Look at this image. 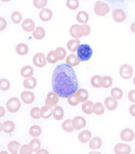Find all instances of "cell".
<instances>
[{"mask_svg":"<svg viewBox=\"0 0 135 154\" xmlns=\"http://www.w3.org/2000/svg\"><path fill=\"white\" fill-rule=\"evenodd\" d=\"M51 85L54 93L60 98H69L79 88V82L72 67L67 64H61L53 71Z\"/></svg>","mask_w":135,"mask_h":154,"instance_id":"obj_1","label":"cell"},{"mask_svg":"<svg viewBox=\"0 0 135 154\" xmlns=\"http://www.w3.org/2000/svg\"><path fill=\"white\" fill-rule=\"evenodd\" d=\"M76 56L80 60V62H86L91 59L93 51L89 44H80L76 51Z\"/></svg>","mask_w":135,"mask_h":154,"instance_id":"obj_2","label":"cell"},{"mask_svg":"<svg viewBox=\"0 0 135 154\" xmlns=\"http://www.w3.org/2000/svg\"><path fill=\"white\" fill-rule=\"evenodd\" d=\"M93 11H94V12L97 16L104 17L105 14H109L110 6H109V4L104 1H96L94 3V6H93Z\"/></svg>","mask_w":135,"mask_h":154,"instance_id":"obj_3","label":"cell"},{"mask_svg":"<svg viewBox=\"0 0 135 154\" xmlns=\"http://www.w3.org/2000/svg\"><path fill=\"white\" fill-rule=\"evenodd\" d=\"M6 108L10 113H16L21 109V102L18 98H11L6 102Z\"/></svg>","mask_w":135,"mask_h":154,"instance_id":"obj_4","label":"cell"},{"mask_svg":"<svg viewBox=\"0 0 135 154\" xmlns=\"http://www.w3.org/2000/svg\"><path fill=\"white\" fill-rule=\"evenodd\" d=\"M119 73H120V76H121L122 78L129 79V78H131V77H132V74H133V69H132V67L130 65L125 64V65H122L121 67H120Z\"/></svg>","mask_w":135,"mask_h":154,"instance_id":"obj_5","label":"cell"},{"mask_svg":"<svg viewBox=\"0 0 135 154\" xmlns=\"http://www.w3.org/2000/svg\"><path fill=\"white\" fill-rule=\"evenodd\" d=\"M46 63H47V61H46L45 56L42 53H37L33 57V64L38 68H42L46 65Z\"/></svg>","mask_w":135,"mask_h":154,"instance_id":"obj_6","label":"cell"},{"mask_svg":"<svg viewBox=\"0 0 135 154\" xmlns=\"http://www.w3.org/2000/svg\"><path fill=\"white\" fill-rule=\"evenodd\" d=\"M121 140L123 142H131L134 140L135 138V134L131 128H124L121 131Z\"/></svg>","mask_w":135,"mask_h":154,"instance_id":"obj_7","label":"cell"},{"mask_svg":"<svg viewBox=\"0 0 135 154\" xmlns=\"http://www.w3.org/2000/svg\"><path fill=\"white\" fill-rule=\"evenodd\" d=\"M58 95L54 91H50V93L47 94V97L45 99V104L48 106H51V107H55L57 105L58 103Z\"/></svg>","mask_w":135,"mask_h":154,"instance_id":"obj_8","label":"cell"},{"mask_svg":"<svg viewBox=\"0 0 135 154\" xmlns=\"http://www.w3.org/2000/svg\"><path fill=\"white\" fill-rule=\"evenodd\" d=\"M72 125L74 130L79 131L84 128V126H86V119L82 117V116H76L75 118L72 119Z\"/></svg>","mask_w":135,"mask_h":154,"instance_id":"obj_9","label":"cell"},{"mask_svg":"<svg viewBox=\"0 0 135 154\" xmlns=\"http://www.w3.org/2000/svg\"><path fill=\"white\" fill-rule=\"evenodd\" d=\"M114 152L116 154H129L131 153V147L128 144H117Z\"/></svg>","mask_w":135,"mask_h":154,"instance_id":"obj_10","label":"cell"},{"mask_svg":"<svg viewBox=\"0 0 135 154\" xmlns=\"http://www.w3.org/2000/svg\"><path fill=\"white\" fill-rule=\"evenodd\" d=\"M0 126H1V128H0L1 131H4V133H6V134L12 133V131H14V128H16V125H14V122L11 120H7L5 122L1 123Z\"/></svg>","mask_w":135,"mask_h":154,"instance_id":"obj_11","label":"cell"},{"mask_svg":"<svg viewBox=\"0 0 135 154\" xmlns=\"http://www.w3.org/2000/svg\"><path fill=\"white\" fill-rule=\"evenodd\" d=\"M113 19L117 22V23H122L126 20V14L123 9H115L113 11Z\"/></svg>","mask_w":135,"mask_h":154,"instance_id":"obj_12","label":"cell"},{"mask_svg":"<svg viewBox=\"0 0 135 154\" xmlns=\"http://www.w3.org/2000/svg\"><path fill=\"white\" fill-rule=\"evenodd\" d=\"M70 34L72 35L74 39H79L80 37H83L81 26H79V25H72L70 28Z\"/></svg>","mask_w":135,"mask_h":154,"instance_id":"obj_13","label":"cell"},{"mask_svg":"<svg viewBox=\"0 0 135 154\" xmlns=\"http://www.w3.org/2000/svg\"><path fill=\"white\" fill-rule=\"evenodd\" d=\"M21 99L25 104H32L35 100V95L32 91H25L21 94Z\"/></svg>","mask_w":135,"mask_h":154,"instance_id":"obj_14","label":"cell"},{"mask_svg":"<svg viewBox=\"0 0 135 154\" xmlns=\"http://www.w3.org/2000/svg\"><path fill=\"white\" fill-rule=\"evenodd\" d=\"M39 18L42 22H48L52 18V11L49 8H43L39 12Z\"/></svg>","mask_w":135,"mask_h":154,"instance_id":"obj_15","label":"cell"},{"mask_svg":"<svg viewBox=\"0 0 135 154\" xmlns=\"http://www.w3.org/2000/svg\"><path fill=\"white\" fill-rule=\"evenodd\" d=\"M76 96H77L78 100L79 102H82V103H84V102L88 101V98H89V94H88V91L85 88H78V91H76Z\"/></svg>","mask_w":135,"mask_h":154,"instance_id":"obj_16","label":"cell"},{"mask_svg":"<svg viewBox=\"0 0 135 154\" xmlns=\"http://www.w3.org/2000/svg\"><path fill=\"white\" fill-rule=\"evenodd\" d=\"M22 28L26 32H33L35 30V23H34L33 20L27 19L22 23Z\"/></svg>","mask_w":135,"mask_h":154,"instance_id":"obj_17","label":"cell"},{"mask_svg":"<svg viewBox=\"0 0 135 154\" xmlns=\"http://www.w3.org/2000/svg\"><path fill=\"white\" fill-rule=\"evenodd\" d=\"M102 146V141L98 137H94L89 140V148L91 150H97Z\"/></svg>","mask_w":135,"mask_h":154,"instance_id":"obj_18","label":"cell"},{"mask_svg":"<svg viewBox=\"0 0 135 154\" xmlns=\"http://www.w3.org/2000/svg\"><path fill=\"white\" fill-rule=\"evenodd\" d=\"M104 107L109 110L113 111V110H116L117 107H118V102L117 100L113 99L112 97H109V98H105L104 100Z\"/></svg>","mask_w":135,"mask_h":154,"instance_id":"obj_19","label":"cell"},{"mask_svg":"<svg viewBox=\"0 0 135 154\" xmlns=\"http://www.w3.org/2000/svg\"><path fill=\"white\" fill-rule=\"evenodd\" d=\"M66 62H67V65L72 67V68L73 67L78 66L80 64V60L78 59V57L74 54H69V56L67 57V59H66Z\"/></svg>","mask_w":135,"mask_h":154,"instance_id":"obj_20","label":"cell"},{"mask_svg":"<svg viewBox=\"0 0 135 154\" xmlns=\"http://www.w3.org/2000/svg\"><path fill=\"white\" fill-rule=\"evenodd\" d=\"M91 133H90V131H81V133L78 135V140H79L80 143H87L89 142V140L91 139Z\"/></svg>","mask_w":135,"mask_h":154,"instance_id":"obj_21","label":"cell"},{"mask_svg":"<svg viewBox=\"0 0 135 154\" xmlns=\"http://www.w3.org/2000/svg\"><path fill=\"white\" fill-rule=\"evenodd\" d=\"M37 85V80L35 77H30V78H26L23 82V86L25 88L33 89L35 88Z\"/></svg>","mask_w":135,"mask_h":154,"instance_id":"obj_22","label":"cell"},{"mask_svg":"<svg viewBox=\"0 0 135 154\" xmlns=\"http://www.w3.org/2000/svg\"><path fill=\"white\" fill-rule=\"evenodd\" d=\"M51 115H53V109L51 106L45 105L41 108V117L44 119H47L50 117Z\"/></svg>","mask_w":135,"mask_h":154,"instance_id":"obj_23","label":"cell"},{"mask_svg":"<svg viewBox=\"0 0 135 154\" xmlns=\"http://www.w3.org/2000/svg\"><path fill=\"white\" fill-rule=\"evenodd\" d=\"M7 148H8V151L11 154H16L19 152V148H21V144H19L18 141H10L7 145Z\"/></svg>","mask_w":135,"mask_h":154,"instance_id":"obj_24","label":"cell"},{"mask_svg":"<svg viewBox=\"0 0 135 154\" xmlns=\"http://www.w3.org/2000/svg\"><path fill=\"white\" fill-rule=\"evenodd\" d=\"M81 44V42L79 39H71V40L68 41L67 43V48L70 51H72V53H76V51H77L78 46H79Z\"/></svg>","mask_w":135,"mask_h":154,"instance_id":"obj_25","label":"cell"},{"mask_svg":"<svg viewBox=\"0 0 135 154\" xmlns=\"http://www.w3.org/2000/svg\"><path fill=\"white\" fill-rule=\"evenodd\" d=\"M45 30L42 27H37V28L33 31V37L36 40H42L45 37Z\"/></svg>","mask_w":135,"mask_h":154,"instance_id":"obj_26","label":"cell"},{"mask_svg":"<svg viewBox=\"0 0 135 154\" xmlns=\"http://www.w3.org/2000/svg\"><path fill=\"white\" fill-rule=\"evenodd\" d=\"M33 74H34V70L31 66H24L21 69V75L25 77V78H30V77L33 76Z\"/></svg>","mask_w":135,"mask_h":154,"instance_id":"obj_27","label":"cell"},{"mask_svg":"<svg viewBox=\"0 0 135 154\" xmlns=\"http://www.w3.org/2000/svg\"><path fill=\"white\" fill-rule=\"evenodd\" d=\"M63 115H65L63 109L60 106L56 105L53 109V117H54V119L55 120H61L63 118Z\"/></svg>","mask_w":135,"mask_h":154,"instance_id":"obj_28","label":"cell"},{"mask_svg":"<svg viewBox=\"0 0 135 154\" xmlns=\"http://www.w3.org/2000/svg\"><path fill=\"white\" fill-rule=\"evenodd\" d=\"M76 19H77V21L79 22V23L85 25V24H87L88 20H89V14H88L86 11H82L78 12V14H77V17H76Z\"/></svg>","mask_w":135,"mask_h":154,"instance_id":"obj_29","label":"cell"},{"mask_svg":"<svg viewBox=\"0 0 135 154\" xmlns=\"http://www.w3.org/2000/svg\"><path fill=\"white\" fill-rule=\"evenodd\" d=\"M16 54H19V56H26V54L29 53V48H28V45H27V44L19 43V44L16 45Z\"/></svg>","mask_w":135,"mask_h":154,"instance_id":"obj_30","label":"cell"},{"mask_svg":"<svg viewBox=\"0 0 135 154\" xmlns=\"http://www.w3.org/2000/svg\"><path fill=\"white\" fill-rule=\"evenodd\" d=\"M110 96H112L113 99L119 101L123 98V91L120 88H115L110 91Z\"/></svg>","mask_w":135,"mask_h":154,"instance_id":"obj_31","label":"cell"},{"mask_svg":"<svg viewBox=\"0 0 135 154\" xmlns=\"http://www.w3.org/2000/svg\"><path fill=\"white\" fill-rule=\"evenodd\" d=\"M82 111L84 112L85 114H91L93 112V103L90 101H86L83 103L82 105Z\"/></svg>","mask_w":135,"mask_h":154,"instance_id":"obj_32","label":"cell"},{"mask_svg":"<svg viewBox=\"0 0 135 154\" xmlns=\"http://www.w3.org/2000/svg\"><path fill=\"white\" fill-rule=\"evenodd\" d=\"M105 107L101 103H95L93 104V113L96 115H102L104 113Z\"/></svg>","mask_w":135,"mask_h":154,"instance_id":"obj_33","label":"cell"},{"mask_svg":"<svg viewBox=\"0 0 135 154\" xmlns=\"http://www.w3.org/2000/svg\"><path fill=\"white\" fill-rule=\"evenodd\" d=\"M41 133H42V130H41V128L39 125H33V126H31L30 130H29V134H30V136H32L33 138H38V137L41 135Z\"/></svg>","mask_w":135,"mask_h":154,"instance_id":"obj_34","label":"cell"},{"mask_svg":"<svg viewBox=\"0 0 135 154\" xmlns=\"http://www.w3.org/2000/svg\"><path fill=\"white\" fill-rule=\"evenodd\" d=\"M55 54H56V58H57V61H60V60H63L65 58H67V53H66V49L63 48H56L55 49Z\"/></svg>","mask_w":135,"mask_h":154,"instance_id":"obj_35","label":"cell"},{"mask_svg":"<svg viewBox=\"0 0 135 154\" xmlns=\"http://www.w3.org/2000/svg\"><path fill=\"white\" fill-rule=\"evenodd\" d=\"M61 128H63V130L65 131L66 133H72L74 131V128L72 125V120H70V119L65 120L63 122V125H61Z\"/></svg>","mask_w":135,"mask_h":154,"instance_id":"obj_36","label":"cell"},{"mask_svg":"<svg viewBox=\"0 0 135 154\" xmlns=\"http://www.w3.org/2000/svg\"><path fill=\"white\" fill-rule=\"evenodd\" d=\"M29 145H30V147H31V149H32V151H33V152H37V151L40 149L41 142L37 138H34L33 140H32L31 142L29 143Z\"/></svg>","mask_w":135,"mask_h":154,"instance_id":"obj_37","label":"cell"},{"mask_svg":"<svg viewBox=\"0 0 135 154\" xmlns=\"http://www.w3.org/2000/svg\"><path fill=\"white\" fill-rule=\"evenodd\" d=\"M113 84V78L110 76H104L101 77V88H109Z\"/></svg>","mask_w":135,"mask_h":154,"instance_id":"obj_38","label":"cell"},{"mask_svg":"<svg viewBox=\"0 0 135 154\" xmlns=\"http://www.w3.org/2000/svg\"><path fill=\"white\" fill-rule=\"evenodd\" d=\"M91 85L95 88H101V76L94 75L91 78Z\"/></svg>","mask_w":135,"mask_h":154,"instance_id":"obj_39","label":"cell"},{"mask_svg":"<svg viewBox=\"0 0 135 154\" xmlns=\"http://www.w3.org/2000/svg\"><path fill=\"white\" fill-rule=\"evenodd\" d=\"M30 115H31V117L34 118V119L41 118V109L38 108V107H34V108L31 109Z\"/></svg>","mask_w":135,"mask_h":154,"instance_id":"obj_40","label":"cell"},{"mask_svg":"<svg viewBox=\"0 0 135 154\" xmlns=\"http://www.w3.org/2000/svg\"><path fill=\"white\" fill-rule=\"evenodd\" d=\"M47 3H48L47 0H33L34 6L38 9H43L44 7L47 5Z\"/></svg>","mask_w":135,"mask_h":154,"instance_id":"obj_41","label":"cell"},{"mask_svg":"<svg viewBox=\"0 0 135 154\" xmlns=\"http://www.w3.org/2000/svg\"><path fill=\"white\" fill-rule=\"evenodd\" d=\"M22 19H23V17H22L21 12L13 11L11 14V21L13 22L14 24H19L22 22Z\"/></svg>","mask_w":135,"mask_h":154,"instance_id":"obj_42","label":"cell"},{"mask_svg":"<svg viewBox=\"0 0 135 154\" xmlns=\"http://www.w3.org/2000/svg\"><path fill=\"white\" fill-rule=\"evenodd\" d=\"M46 61L50 64H54L57 62V58H56V54H55V51H49L47 57H46Z\"/></svg>","mask_w":135,"mask_h":154,"instance_id":"obj_43","label":"cell"},{"mask_svg":"<svg viewBox=\"0 0 135 154\" xmlns=\"http://www.w3.org/2000/svg\"><path fill=\"white\" fill-rule=\"evenodd\" d=\"M66 3H67V6L69 8L72 9V11H75L79 7V1L78 0H67Z\"/></svg>","mask_w":135,"mask_h":154,"instance_id":"obj_44","label":"cell"},{"mask_svg":"<svg viewBox=\"0 0 135 154\" xmlns=\"http://www.w3.org/2000/svg\"><path fill=\"white\" fill-rule=\"evenodd\" d=\"M9 88H10L9 81L5 78H2L1 80H0V89H1L2 91H8Z\"/></svg>","mask_w":135,"mask_h":154,"instance_id":"obj_45","label":"cell"},{"mask_svg":"<svg viewBox=\"0 0 135 154\" xmlns=\"http://www.w3.org/2000/svg\"><path fill=\"white\" fill-rule=\"evenodd\" d=\"M68 103H69V105L70 106H77L78 104L80 103L79 100H78V98H77V96H76V94H73L72 96H70L68 98Z\"/></svg>","mask_w":135,"mask_h":154,"instance_id":"obj_46","label":"cell"},{"mask_svg":"<svg viewBox=\"0 0 135 154\" xmlns=\"http://www.w3.org/2000/svg\"><path fill=\"white\" fill-rule=\"evenodd\" d=\"M19 153L21 154H31L33 153V151H32V149L30 147V145H23L21 146V148H19Z\"/></svg>","mask_w":135,"mask_h":154,"instance_id":"obj_47","label":"cell"},{"mask_svg":"<svg viewBox=\"0 0 135 154\" xmlns=\"http://www.w3.org/2000/svg\"><path fill=\"white\" fill-rule=\"evenodd\" d=\"M81 29H82V35L83 36H88L90 34V32H91V29H90V27L88 26L87 24L82 25V26H81Z\"/></svg>","mask_w":135,"mask_h":154,"instance_id":"obj_48","label":"cell"},{"mask_svg":"<svg viewBox=\"0 0 135 154\" xmlns=\"http://www.w3.org/2000/svg\"><path fill=\"white\" fill-rule=\"evenodd\" d=\"M6 26H7V23H6L5 19L1 17V18H0V31L2 32L3 30H5Z\"/></svg>","mask_w":135,"mask_h":154,"instance_id":"obj_49","label":"cell"},{"mask_svg":"<svg viewBox=\"0 0 135 154\" xmlns=\"http://www.w3.org/2000/svg\"><path fill=\"white\" fill-rule=\"evenodd\" d=\"M128 100L130 102H132V103H134V102H135V91H134V89H132V91H129V94H128Z\"/></svg>","mask_w":135,"mask_h":154,"instance_id":"obj_50","label":"cell"},{"mask_svg":"<svg viewBox=\"0 0 135 154\" xmlns=\"http://www.w3.org/2000/svg\"><path fill=\"white\" fill-rule=\"evenodd\" d=\"M135 105H134V103L132 104L131 106H130V109H129V111H130V114H131L133 117H135Z\"/></svg>","mask_w":135,"mask_h":154,"instance_id":"obj_51","label":"cell"},{"mask_svg":"<svg viewBox=\"0 0 135 154\" xmlns=\"http://www.w3.org/2000/svg\"><path fill=\"white\" fill-rule=\"evenodd\" d=\"M4 114H5V109L1 106V107H0V117H1V118L3 117Z\"/></svg>","mask_w":135,"mask_h":154,"instance_id":"obj_52","label":"cell"},{"mask_svg":"<svg viewBox=\"0 0 135 154\" xmlns=\"http://www.w3.org/2000/svg\"><path fill=\"white\" fill-rule=\"evenodd\" d=\"M36 153H45V154H47V153H48V151L44 150V149H41V150H40V149H39V150L37 151Z\"/></svg>","mask_w":135,"mask_h":154,"instance_id":"obj_53","label":"cell"},{"mask_svg":"<svg viewBox=\"0 0 135 154\" xmlns=\"http://www.w3.org/2000/svg\"><path fill=\"white\" fill-rule=\"evenodd\" d=\"M131 28H132V29H131V30H132V31H133V32H134V24H132V27H131Z\"/></svg>","mask_w":135,"mask_h":154,"instance_id":"obj_54","label":"cell"}]
</instances>
